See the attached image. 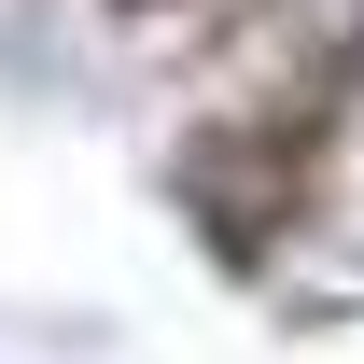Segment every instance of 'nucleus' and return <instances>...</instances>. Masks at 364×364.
I'll return each mask as SVG.
<instances>
[{
    "instance_id": "obj_1",
    "label": "nucleus",
    "mask_w": 364,
    "mask_h": 364,
    "mask_svg": "<svg viewBox=\"0 0 364 364\" xmlns=\"http://www.w3.org/2000/svg\"><path fill=\"white\" fill-rule=\"evenodd\" d=\"M0 364H364V0H0Z\"/></svg>"
}]
</instances>
